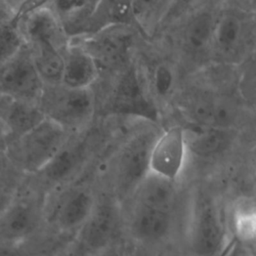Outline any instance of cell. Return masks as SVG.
Returning <instances> with one entry per match:
<instances>
[{
	"label": "cell",
	"mask_w": 256,
	"mask_h": 256,
	"mask_svg": "<svg viewBox=\"0 0 256 256\" xmlns=\"http://www.w3.org/2000/svg\"><path fill=\"white\" fill-rule=\"evenodd\" d=\"M19 28L45 84H60L70 39L47 2L28 4L19 14Z\"/></svg>",
	"instance_id": "1"
},
{
	"label": "cell",
	"mask_w": 256,
	"mask_h": 256,
	"mask_svg": "<svg viewBox=\"0 0 256 256\" xmlns=\"http://www.w3.org/2000/svg\"><path fill=\"white\" fill-rule=\"evenodd\" d=\"M126 239L124 213L117 198H97L92 213L73 240L74 256H91Z\"/></svg>",
	"instance_id": "2"
},
{
	"label": "cell",
	"mask_w": 256,
	"mask_h": 256,
	"mask_svg": "<svg viewBox=\"0 0 256 256\" xmlns=\"http://www.w3.org/2000/svg\"><path fill=\"white\" fill-rule=\"evenodd\" d=\"M230 242L229 232L217 202L198 194L192 203L188 225V243L193 256H223Z\"/></svg>",
	"instance_id": "3"
},
{
	"label": "cell",
	"mask_w": 256,
	"mask_h": 256,
	"mask_svg": "<svg viewBox=\"0 0 256 256\" xmlns=\"http://www.w3.org/2000/svg\"><path fill=\"white\" fill-rule=\"evenodd\" d=\"M45 118L60 125L68 133L85 127L95 111L91 89H73L63 84H45L38 102Z\"/></svg>",
	"instance_id": "4"
},
{
	"label": "cell",
	"mask_w": 256,
	"mask_h": 256,
	"mask_svg": "<svg viewBox=\"0 0 256 256\" xmlns=\"http://www.w3.org/2000/svg\"><path fill=\"white\" fill-rule=\"evenodd\" d=\"M68 141V132L45 118L28 133L9 144L13 160L25 171L41 172Z\"/></svg>",
	"instance_id": "5"
},
{
	"label": "cell",
	"mask_w": 256,
	"mask_h": 256,
	"mask_svg": "<svg viewBox=\"0 0 256 256\" xmlns=\"http://www.w3.org/2000/svg\"><path fill=\"white\" fill-rule=\"evenodd\" d=\"M157 133L145 128L130 136L120 148L114 167L117 200L132 196L137 186L150 172V155Z\"/></svg>",
	"instance_id": "6"
},
{
	"label": "cell",
	"mask_w": 256,
	"mask_h": 256,
	"mask_svg": "<svg viewBox=\"0 0 256 256\" xmlns=\"http://www.w3.org/2000/svg\"><path fill=\"white\" fill-rule=\"evenodd\" d=\"M97 197L84 187L62 192L52 203H45V228L56 235L74 239L89 218Z\"/></svg>",
	"instance_id": "7"
},
{
	"label": "cell",
	"mask_w": 256,
	"mask_h": 256,
	"mask_svg": "<svg viewBox=\"0 0 256 256\" xmlns=\"http://www.w3.org/2000/svg\"><path fill=\"white\" fill-rule=\"evenodd\" d=\"M44 87L25 44L0 65V95L38 104Z\"/></svg>",
	"instance_id": "8"
},
{
	"label": "cell",
	"mask_w": 256,
	"mask_h": 256,
	"mask_svg": "<svg viewBox=\"0 0 256 256\" xmlns=\"http://www.w3.org/2000/svg\"><path fill=\"white\" fill-rule=\"evenodd\" d=\"M106 111L116 115L138 117L151 123L158 121L157 108L147 95L134 65H126L123 68L106 104Z\"/></svg>",
	"instance_id": "9"
},
{
	"label": "cell",
	"mask_w": 256,
	"mask_h": 256,
	"mask_svg": "<svg viewBox=\"0 0 256 256\" xmlns=\"http://www.w3.org/2000/svg\"><path fill=\"white\" fill-rule=\"evenodd\" d=\"M126 238L138 247L151 249L164 244L174 230V212L132 202L124 214Z\"/></svg>",
	"instance_id": "10"
},
{
	"label": "cell",
	"mask_w": 256,
	"mask_h": 256,
	"mask_svg": "<svg viewBox=\"0 0 256 256\" xmlns=\"http://www.w3.org/2000/svg\"><path fill=\"white\" fill-rule=\"evenodd\" d=\"M45 202L33 195H17L0 217V243H23L45 228Z\"/></svg>",
	"instance_id": "11"
},
{
	"label": "cell",
	"mask_w": 256,
	"mask_h": 256,
	"mask_svg": "<svg viewBox=\"0 0 256 256\" xmlns=\"http://www.w3.org/2000/svg\"><path fill=\"white\" fill-rule=\"evenodd\" d=\"M188 154L184 128L173 126L159 133L150 155L151 173L176 182L185 167Z\"/></svg>",
	"instance_id": "12"
},
{
	"label": "cell",
	"mask_w": 256,
	"mask_h": 256,
	"mask_svg": "<svg viewBox=\"0 0 256 256\" xmlns=\"http://www.w3.org/2000/svg\"><path fill=\"white\" fill-rule=\"evenodd\" d=\"M71 41L79 43L94 59L100 70L121 67L126 62L131 36L128 28L118 27Z\"/></svg>",
	"instance_id": "13"
},
{
	"label": "cell",
	"mask_w": 256,
	"mask_h": 256,
	"mask_svg": "<svg viewBox=\"0 0 256 256\" xmlns=\"http://www.w3.org/2000/svg\"><path fill=\"white\" fill-rule=\"evenodd\" d=\"M44 119L45 115L38 104L0 95V120L9 144L28 133Z\"/></svg>",
	"instance_id": "14"
},
{
	"label": "cell",
	"mask_w": 256,
	"mask_h": 256,
	"mask_svg": "<svg viewBox=\"0 0 256 256\" xmlns=\"http://www.w3.org/2000/svg\"><path fill=\"white\" fill-rule=\"evenodd\" d=\"M94 59L75 41H70L64 57L61 84L73 89H91L99 75Z\"/></svg>",
	"instance_id": "15"
},
{
	"label": "cell",
	"mask_w": 256,
	"mask_h": 256,
	"mask_svg": "<svg viewBox=\"0 0 256 256\" xmlns=\"http://www.w3.org/2000/svg\"><path fill=\"white\" fill-rule=\"evenodd\" d=\"M98 1L58 0L47 2L67 37L71 40L83 38L88 22Z\"/></svg>",
	"instance_id": "16"
},
{
	"label": "cell",
	"mask_w": 256,
	"mask_h": 256,
	"mask_svg": "<svg viewBox=\"0 0 256 256\" xmlns=\"http://www.w3.org/2000/svg\"><path fill=\"white\" fill-rule=\"evenodd\" d=\"M118 27H138L132 2L98 1L83 38Z\"/></svg>",
	"instance_id": "17"
},
{
	"label": "cell",
	"mask_w": 256,
	"mask_h": 256,
	"mask_svg": "<svg viewBox=\"0 0 256 256\" xmlns=\"http://www.w3.org/2000/svg\"><path fill=\"white\" fill-rule=\"evenodd\" d=\"M134 203L173 211L177 201V190L174 181L149 172L132 194Z\"/></svg>",
	"instance_id": "18"
},
{
	"label": "cell",
	"mask_w": 256,
	"mask_h": 256,
	"mask_svg": "<svg viewBox=\"0 0 256 256\" xmlns=\"http://www.w3.org/2000/svg\"><path fill=\"white\" fill-rule=\"evenodd\" d=\"M188 151L199 156H211L220 152L227 144L224 129L193 124L188 130L184 129Z\"/></svg>",
	"instance_id": "19"
},
{
	"label": "cell",
	"mask_w": 256,
	"mask_h": 256,
	"mask_svg": "<svg viewBox=\"0 0 256 256\" xmlns=\"http://www.w3.org/2000/svg\"><path fill=\"white\" fill-rule=\"evenodd\" d=\"M195 124L224 129L232 122V111L226 104L212 100L195 102L191 112Z\"/></svg>",
	"instance_id": "20"
},
{
	"label": "cell",
	"mask_w": 256,
	"mask_h": 256,
	"mask_svg": "<svg viewBox=\"0 0 256 256\" xmlns=\"http://www.w3.org/2000/svg\"><path fill=\"white\" fill-rule=\"evenodd\" d=\"M23 45L24 41L19 28V12L0 14V65Z\"/></svg>",
	"instance_id": "21"
},
{
	"label": "cell",
	"mask_w": 256,
	"mask_h": 256,
	"mask_svg": "<svg viewBox=\"0 0 256 256\" xmlns=\"http://www.w3.org/2000/svg\"><path fill=\"white\" fill-rule=\"evenodd\" d=\"M81 145H66L56 157L41 172L51 181H60L67 178L77 167L81 159Z\"/></svg>",
	"instance_id": "22"
},
{
	"label": "cell",
	"mask_w": 256,
	"mask_h": 256,
	"mask_svg": "<svg viewBox=\"0 0 256 256\" xmlns=\"http://www.w3.org/2000/svg\"><path fill=\"white\" fill-rule=\"evenodd\" d=\"M215 24L209 13L203 12L197 15L187 29V41L195 50L203 49L213 39Z\"/></svg>",
	"instance_id": "23"
},
{
	"label": "cell",
	"mask_w": 256,
	"mask_h": 256,
	"mask_svg": "<svg viewBox=\"0 0 256 256\" xmlns=\"http://www.w3.org/2000/svg\"><path fill=\"white\" fill-rule=\"evenodd\" d=\"M235 234L244 242L256 245V206L240 207L233 216Z\"/></svg>",
	"instance_id": "24"
},
{
	"label": "cell",
	"mask_w": 256,
	"mask_h": 256,
	"mask_svg": "<svg viewBox=\"0 0 256 256\" xmlns=\"http://www.w3.org/2000/svg\"><path fill=\"white\" fill-rule=\"evenodd\" d=\"M241 34V23L236 16H223L216 24L213 39L222 49L234 47Z\"/></svg>",
	"instance_id": "25"
},
{
	"label": "cell",
	"mask_w": 256,
	"mask_h": 256,
	"mask_svg": "<svg viewBox=\"0 0 256 256\" xmlns=\"http://www.w3.org/2000/svg\"><path fill=\"white\" fill-rule=\"evenodd\" d=\"M174 84V74L166 64H159L152 76V85L155 92L161 96H167L172 90Z\"/></svg>",
	"instance_id": "26"
},
{
	"label": "cell",
	"mask_w": 256,
	"mask_h": 256,
	"mask_svg": "<svg viewBox=\"0 0 256 256\" xmlns=\"http://www.w3.org/2000/svg\"><path fill=\"white\" fill-rule=\"evenodd\" d=\"M0 256H38L32 245L23 243H0Z\"/></svg>",
	"instance_id": "27"
},
{
	"label": "cell",
	"mask_w": 256,
	"mask_h": 256,
	"mask_svg": "<svg viewBox=\"0 0 256 256\" xmlns=\"http://www.w3.org/2000/svg\"><path fill=\"white\" fill-rule=\"evenodd\" d=\"M91 256H130L129 248L127 245V239L111 245Z\"/></svg>",
	"instance_id": "28"
},
{
	"label": "cell",
	"mask_w": 256,
	"mask_h": 256,
	"mask_svg": "<svg viewBox=\"0 0 256 256\" xmlns=\"http://www.w3.org/2000/svg\"><path fill=\"white\" fill-rule=\"evenodd\" d=\"M16 196L12 188L0 186V217L4 214Z\"/></svg>",
	"instance_id": "29"
},
{
	"label": "cell",
	"mask_w": 256,
	"mask_h": 256,
	"mask_svg": "<svg viewBox=\"0 0 256 256\" xmlns=\"http://www.w3.org/2000/svg\"><path fill=\"white\" fill-rule=\"evenodd\" d=\"M8 146H9L8 137H7L6 131L4 129V126L0 120V153L7 150Z\"/></svg>",
	"instance_id": "30"
},
{
	"label": "cell",
	"mask_w": 256,
	"mask_h": 256,
	"mask_svg": "<svg viewBox=\"0 0 256 256\" xmlns=\"http://www.w3.org/2000/svg\"><path fill=\"white\" fill-rule=\"evenodd\" d=\"M73 243V242H72ZM72 243L69 244L68 246H66L65 248H63L62 250L58 251L56 254H54L53 256H74V252H73V246Z\"/></svg>",
	"instance_id": "31"
}]
</instances>
